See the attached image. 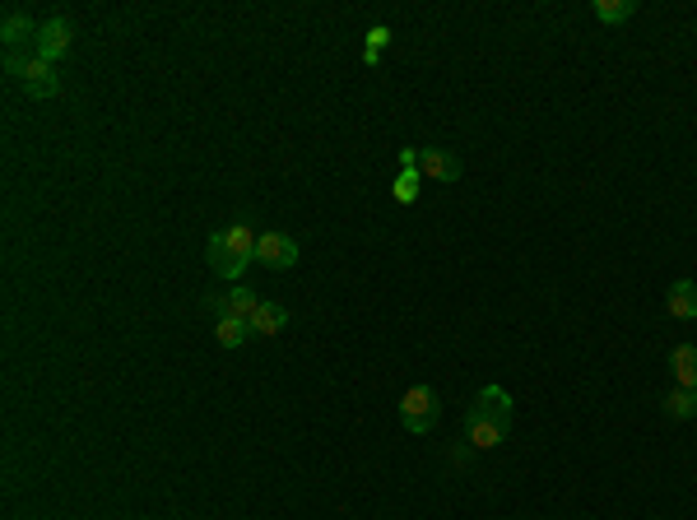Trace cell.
<instances>
[{
    "mask_svg": "<svg viewBox=\"0 0 697 520\" xmlns=\"http://www.w3.org/2000/svg\"><path fill=\"white\" fill-rule=\"evenodd\" d=\"M507 432H511V395L502 386H484L465 413V446L493 451L507 442Z\"/></svg>",
    "mask_w": 697,
    "mask_h": 520,
    "instance_id": "6da1fadb",
    "label": "cell"
},
{
    "mask_svg": "<svg viewBox=\"0 0 697 520\" xmlns=\"http://www.w3.org/2000/svg\"><path fill=\"white\" fill-rule=\"evenodd\" d=\"M5 70L19 79V89H24L28 98H37V102H47V98H56L60 93V75L47 66L43 56H5Z\"/></svg>",
    "mask_w": 697,
    "mask_h": 520,
    "instance_id": "7a4b0ae2",
    "label": "cell"
},
{
    "mask_svg": "<svg viewBox=\"0 0 697 520\" xmlns=\"http://www.w3.org/2000/svg\"><path fill=\"white\" fill-rule=\"evenodd\" d=\"M437 413H442V404H437V390L433 386H409L400 395V428L405 432H414V436L433 432Z\"/></svg>",
    "mask_w": 697,
    "mask_h": 520,
    "instance_id": "3957f363",
    "label": "cell"
},
{
    "mask_svg": "<svg viewBox=\"0 0 697 520\" xmlns=\"http://www.w3.org/2000/svg\"><path fill=\"white\" fill-rule=\"evenodd\" d=\"M75 47V24L66 14H56V19H47L43 28H37V43H33V56H43L47 66H56L60 56H66Z\"/></svg>",
    "mask_w": 697,
    "mask_h": 520,
    "instance_id": "277c9868",
    "label": "cell"
},
{
    "mask_svg": "<svg viewBox=\"0 0 697 520\" xmlns=\"http://www.w3.org/2000/svg\"><path fill=\"white\" fill-rule=\"evenodd\" d=\"M256 265H265V269H293L298 265V242L289 233H279V228H265L260 242H256Z\"/></svg>",
    "mask_w": 697,
    "mask_h": 520,
    "instance_id": "5b68a950",
    "label": "cell"
},
{
    "mask_svg": "<svg viewBox=\"0 0 697 520\" xmlns=\"http://www.w3.org/2000/svg\"><path fill=\"white\" fill-rule=\"evenodd\" d=\"M256 307H260V298L252 293V288H228V293H210V311H214V321H223V316H237V321H252L256 316Z\"/></svg>",
    "mask_w": 697,
    "mask_h": 520,
    "instance_id": "8992f818",
    "label": "cell"
},
{
    "mask_svg": "<svg viewBox=\"0 0 697 520\" xmlns=\"http://www.w3.org/2000/svg\"><path fill=\"white\" fill-rule=\"evenodd\" d=\"M204 260H210V269L219 279H242V269H247L252 260H242L228 252V242H223V228L219 233H210V242H204Z\"/></svg>",
    "mask_w": 697,
    "mask_h": 520,
    "instance_id": "52a82bcc",
    "label": "cell"
},
{
    "mask_svg": "<svg viewBox=\"0 0 697 520\" xmlns=\"http://www.w3.org/2000/svg\"><path fill=\"white\" fill-rule=\"evenodd\" d=\"M419 172H423V181H456L461 158L451 149H419Z\"/></svg>",
    "mask_w": 697,
    "mask_h": 520,
    "instance_id": "ba28073f",
    "label": "cell"
},
{
    "mask_svg": "<svg viewBox=\"0 0 697 520\" xmlns=\"http://www.w3.org/2000/svg\"><path fill=\"white\" fill-rule=\"evenodd\" d=\"M669 377L679 390H697V344H674L669 348Z\"/></svg>",
    "mask_w": 697,
    "mask_h": 520,
    "instance_id": "9c48e42d",
    "label": "cell"
},
{
    "mask_svg": "<svg viewBox=\"0 0 697 520\" xmlns=\"http://www.w3.org/2000/svg\"><path fill=\"white\" fill-rule=\"evenodd\" d=\"M284 325H289V307H279V302H270V298H260L256 316H252V335H260V340H275Z\"/></svg>",
    "mask_w": 697,
    "mask_h": 520,
    "instance_id": "30bf717a",
    "label": "cell"
},
{
    "mask_svg": "<svg viewBox=\"0 0 697 520\" xmlns=\"http://www.w3.org/2000/svg\"><path fill=\"white\" fill-rule=\"evenodd\" d=\"M665 311L674 321H697V284L693 279H679L665 293Z\"/></svg>",
    "mask_w": 697,
    "mask_h": 520,
    "instance_id": "8fae6325",
    "label": "cell"
},
{
    "mask_svg": "<svg viewBox=\"0 0 697 520\" xmlns=\"http://www.w3.org/2000/svg\"><path fill=\"white\" fill-rule=\"evenodd\" d=\"M37 28H43V24H33V14H24V10H5V19H0V37H5V47L24 43V37L37 43Z\"/></svg>",
    "mask_w": 697,
    "mask_h": 520,
    "instance_id": "7c38bea8",
    "label": "cell"
},
{
    "mask_svg": "<svg viewBox=\"0 0 697 520\" xmlns=\"http://www.w3.org/2000/svg\"><path fill=\"white\" fill-rule=\"evenodd\" d=\"M223 242H228V252H233V256L256 260V242H260V233H252V223H228V228H223Z\"/></svg>",
    "mask_w": 697,
    "mask_h": 520,
    "instance_id": "4fadbf2b",
    "label": "cell"
},
{
    "mask_svg": "<svg viewBox=\"0 0 697 520\" xmlns=\"http://www.w3.org/2000/svg\"><path fill=\"white\" fill-rule=\"evenodd\" d=\"M214 340H219L223 348H242V344L252 340V321H237V316L214 321Z\"/></svg>",
    "mask_w": 697,
    "mask_h": 520,
    "instance_id": "5bb4252c",
    "label": "cell"
},
{
    "mask_svg": "<svg viewBox=\"0 0 697 520\" xmlns=\"http://www.w3.org/2000/svg\"><path fill=\"white\" fill-rule=\"evenodd\" d=\"M596 19L600 24H628L632 14H637V0H596Z\"/></svg>",
    "mask_w": 697,
    "mask_h": 520,
    "instance_id": "9a60e30c",
    "label": "cell"
},
{
    "mask_svg": "<svg viewBox=\"0 0 697 520\" xmlns=\"http://www.w3.org/2000/svg\"><path fill=\"white\" fill-rule=\"evenodd\" d=\"M665 413H669V419H679V423H684V419H693V413H697V390H679V386H669V390H665Z\"/></svg>",
    "mask_w": 697,
    "mask_h": 520,
    "instance_id": "2e32d148",
    "label": "cell"
},
{
    "mask_svg": "<svg viewBox=\"0 0 697 520\" xmlns=\"http://www.w3.org/2000/svg\"><path fill=\"white\" fill-rule=\"evenodd\" d=\"M419 191H423V172H419V168H400V177H396V186H391L396 204H414Z\"/></svg>",
    "mask_w": 697,
    "mask_h": 520,
    "instance_id": "e0dca14e",
    "label": "cell"
},
{
    "mask_svg": "<svg viewBox=\"0 0 697 520\" xmlns=\"http://www.w3.org/2000/svg\"><path fill=\"white\" fill-rule=\"evenodd\" d=\"M386 43H391V28H386V24H377V28H367V37H363V47H367V52H381Z\"/></svg>",
    "mask_w": 697,
    "mask_h": 520,
    "instance_id": "ac0fdd59",
    "label": "cell"
},
{
    "mask_svg": "<svg viewBox=\"0 0 697 520\" xmlns=\"http://www.w3.org/2000/svg\"><path fill=\"white\" fill-rule=\"evenodd\" d=\"M400 168H419V149H400Z\"/></svg>",
    "mask_w": 697,
    "mask_h": 520,
    "instance_id": "d6986e66",
    "label": "cell"
}]
</instances>
